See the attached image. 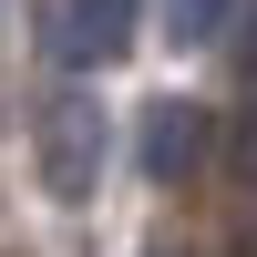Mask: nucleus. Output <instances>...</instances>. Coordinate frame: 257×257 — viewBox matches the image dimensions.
I'll list each match as a JSON object with an SVG mask.
<instances>
[{
	"label": "nucleus",
	"instance_id": "nucleus-5",
	"mask_svg": "<svg viewBox=\"0 0 257 257\" xmlns=\"http://www.w3.org/2000/svg\"><path fill=\"white\" fill-rule=\"evenodd\" d=\"M144 257H175V247H144Z\"/></svg>",
	"mask_w": 257,
	"mask_h": 257
},
{
	"label": "nucleus",
	"instance_id": "nucleus-3",
	"mask_svg": "<svg viewBox=\"0 0 257 257\" xmlns=\"http://www.w3.org/2000/svg\"><path fill=\"white\" fill-rule=\"evenodd\" d=\"M196 165H206V113L196 103H155V113H144V175L175 185V175H196Z\"/></svg>",
	"mask_w": 257,
	"mask_h": 257
},
{
	"label": "nucleus",
	"instance_id": "nucleus-4",
	"mask_svg": "<svg viewBox=\"0 0 257 257\" xmlns=\"http://www.w3.org/2000/svg\"><path fill=\"white\" fill-rule=\"evenodd\" d=\"M226 21H237V0H165V41L175 52H206Z\"/></svg>",
	"mask_w": 257,
	"mask_h": 257
},
{
	"label": "nucleus",
	"instance_id": "nucleus-2",
	"mask_svg": "<svg viewBox=\"0 0 257 257\" xmlns=\"http://www.w3.org/2000/svg\"><path fill=\"white\" fill-rule=\"evenodd\" d=\"M134 52V0H52V62H113Z\"/></svg>",
	"mask_w": 257,
	"mask_h": 257
},
{
	"label": "nucleus",
	"instance_id": "nucleus-1",
	"mask_svg": "<svg viewBox=\"0 0 257 257\" xmlns=\"http://www.w3.org/2000/svg\"><path fill=\"white\" fill-rule=\"evenodd\" d=\"M41 185L62 206H93V185H103V113H93V93H52L41 103Z\"/></svg>",
	"mask_w": 257,
	"mask_h": 257
}]
</instances>
